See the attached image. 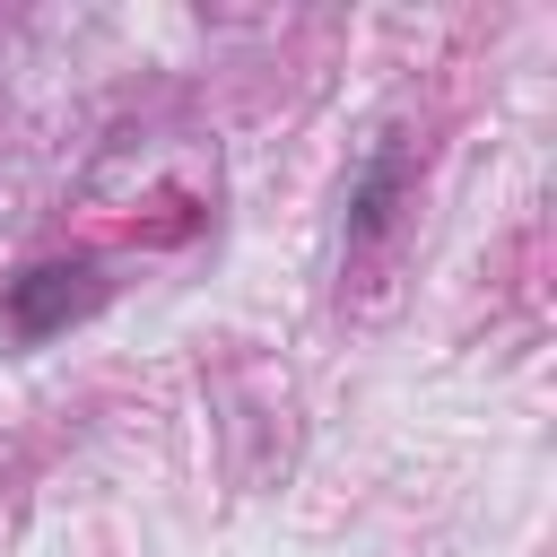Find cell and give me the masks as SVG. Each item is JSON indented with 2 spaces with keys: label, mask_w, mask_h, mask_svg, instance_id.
I'll return each instance as SVG.
<instances>
[{
  "label": "cell",
  "mask_w": 557,
  "mask_h": 557,
  "mask_svg": "<svg viewBox=\"0 0 557 557\" xmlns=\"http://www.w3.org/2000/svg\"><path fill=\"white\" fill-rule=\"evenodd\" d=\"M104 261H87V252H61V261H26L17 278H9V296H0V331L17 339V348H44L52 331H70L78 313H96L104 305Z\"/></svg>",
  "instance_id": "obj_1"
},
{
  "label": "cell",
  "mask_w": 557,
  "mask_h": 557,
  "mask_svg": "<svg viewBox=\"0 0 557 557\" xmlns=\"http://www.w3.org/2000/svg\"><path fill=\"white\" fill-rule=\"evenodd\" d=\"M400 174H409V157H400V139H383V148L366 157V174H357V191H348V244H374V235L392 226V200H400Z\"/></svg>",
  "instance_id": "obj_2"
}]
</instances>
